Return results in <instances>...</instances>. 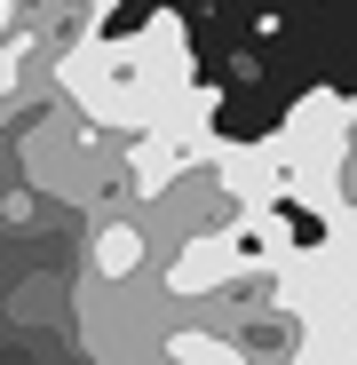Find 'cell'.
Instances as JSON below:
<instances>
[{
  "mask_svg": "<svg viewBox=\"0 0 357 365\" xmlns=\"http://www.w3.org/2000/svg\"><path fill=\"white\" fill-rule=\"evenodd\" d=\"M159 357H167V365H254L247 341H238V334H214V326H175V334L159 341Z\"/></svg>",
  "mask_w": 357,
  "mask_h": 365,
  "instance_id": "obj_3",
  "label": "cell"
},
{
  "mask_svg": "<svg viewBox=\"0 0 357 365\" xmlns=\"http://www.w3.org/2000/svg\"><path fill=\"white\" fill-rule=\"evenodd\" d=\"M151 222L135 215V207H111L103 222H95V238H88V270L103 278V286H135L143 270H151Z\"/></svg>",
  "mask_w": 357,
  "mask_h": 365,
  "instance_id": "obj_1",
  "label": "cell"
},
{
  "mask_svg": "<svg viewBox=\"0 0 357 365\" xmlns=\"http://www.w3.org/2000/svg\"><path fill=\"white\" fill-rule=\"evenodd\" d=\"M310 215H318L326 230L357 222V96H349V119H341V143H333V167H326V182H318Z\"/></svg>",
  "mask_w": 357,
  "mask_h": 365,
  "instance_id": "obj_2",
  "label": "cell"
}]
</instances>
